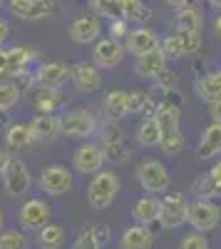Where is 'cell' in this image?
Wrapping results in <instances>:
<instances>
[{"instance_id": "40", "label": "cell", "mask_w": 221, "mask_h": 249, "mask_svg": "<svg viewBox=\"0 0 221 249\" xmlns=\"http://www.w3.org/2000/svg\"><path fill=\"white\" fill-rule=\"evenodd\" d=\"M129 20H125V18H114V20H110V35L112 37H117V40H125L127 37V33H129Z\"/></svg>"}, {"instance_id": "53", "label": "cell", "mask_w": 221, "mask_h": 249, "mask_svg": "<svg viewBox=\"0 0 221 249\" xmlns=\"http://www.w3.org/2000/svg\"><path fill=\"white\" fill-rule=\"evenodd\" d=\"M0 5H3V0H0Z\"/></svg>"}, {"instance_id": "42", "label": "cell", "mask_w": 221, "mask_h": 249, "mask_svg": "<svg viewBox=\"0 0 221 249\" xmlns=\"http://www.w3.org/2000/svg\"><path fill=\"white\" fill-rule=\"evenodd\" d=\"M209 115H211L214 122H221V100H216V102L209 105Z\"/></svg>"}, {"instance_id": "28", "label": "cell", "mask_w": 221, "mask_h": 249, "mask_svg": "<svg viewBox=\"0 0 221 249\" xmlns=\"http://www.w3.org/2000/svg\"><path fill=\"white\" fill-rule=\"evenodd\" d=\"M63 100L65 97L60 95V88H43V90H35L32 105L37 115H52V110H57Z\"/></svg>"}, {"instance_id": "37", "label": "cell", "mask_w": 221, "mask_h": 249, "mask_svg": "<svg viewBox=\"0 0 221 249\" xmlns=\"http://www.w3.org/2000/svg\"><path fill=\"white\" fill-rule=\"evenodd\" d=\"M0 249H28V237L20 230L0 232Z\"/></svg>"}, {"instance_id": "48", "label": "cell", "mask_w": 221, "mask_h": 249, "mask_svg": "<svg viewBox=\"0 0 221 249\" xmlns=\"http://www.w3.org/2000/svg\"><path fill=\"white\" fill-rule=\"evenodd\" d=\"M10 120H8V110H0V127H8Z\"/></svg>"}, {"instance_id": "38", "label": "cell", "mask_w": 221, "mask_h": 249, "mask_svg": "<svg viewBox=\"0 0 221 249\" xmlns=\"http://www.w3.org/2000/svg\"><path fill=\"white\" fill-rule=\"evenodd\" d=\"M179 249H209V239L204 237V232H194V234H187L182 239Z\"/></svg>"}, {"instance_id": "8", "label": "cell", "mask_w": 221, "mask_h": 249, "mask_svg": "<svg viewBox=\"0 0 221 249\" xmlns=\"http://www.w3.org/2000/svg\"><path fill=\"white\" fill-rule=\"evenodd\" d=\"M189 217V202L184 199V195L179 192H167L162 199V214H159V224L164 230H176L182 227Z\"/></svg>"}, {"instance_id": "11", "label": "cell", "mask_w": 221, "mask_h": 249, "mask_svg": "<svg viewBox=\"0 0 221 249\" xmlns=\"http://www.w3.org/2000/svg\"><path fill=\"white\" fill-rule=\"evenodd\" d=\"M32 184V177H30V170L23 160H13L5 172H3V187L10 197H23Z\"/></svg>"}, {"instance_id": "7", "label": "cell", "mask_w": 221, "mask_h": 249, "mask_svg": "<svg viewBox=\"0 0 221 249\" xmlns=\"http://www.w3.org/2000/svg\"><path fill=\"white\" fill-rule=\"evenodd\" d=\"M219 219H221V210L211 199L196 197L194 202H189V217H187V222L194 227L196 232H211L214 227L219 224Z\"/></svg>"}, {"instance_id": "4", "label": "cell", "mask_w": 221, "mask_h": 249, "mask_svg": "<svg viewBox=\"0 0 221 249\" xmlns=\"http://www.w3.org/2000/svg\"><path fill=\"white\" fill-rule=\"evenodd\" d=\"M202 48V33L199 30H176L162 37V50L167 57H187Z\"/></svg>"}, {"instance_id": "31", "label": "cell", "mask_w": 221, "mask_h": 249, "mask_svg": "<svg viewBox=\"0 0 221 249\" xmlns=\"http://www.w3.org/2000/svg\"><path fill=\"white\" fill-rule=\"evenodd\" d=\"M122 8H125L122 18L129 20V23H137V25L149 23L152 15H154V13L149 10V5H144L142 0H122Z\"/></svg>"}, {"instance_id": "9", "label": "cell", "mask_w": 221, "mask_h": 249, "mask_svg": "<svg viewBox=\"0 0 221 249\" xmlns=\"http://www.w3.org/2000/svg\"><path fill=\"white\" fill-rule=\"evenodd\" d=\"M127 55V48L122 40H117V37H99L95 48H92V62L97 68H114L119 65V62L125 60Z\"/></svg>"}, {"instance_id": "24", "label": "cell", "mask_w": 221, "mask_h": 249, "mask_svg": "<svg viewBox=\"0 0 221 249\" xmlns=\"http://www.w3.org/2000/svg\"><path fill=\"white\" fill-rule=\"evenodd\" d=\"M35 142V135H32V127L30 122H10L8 130H5V144L13 150H25Z\"/></svg>"}, {"instance_id": "26", "label": "cell", "mask_w": 221, "mask_h": 249, "mask_svg": "<svg viewBox=\"0 0 221 249\" xmlns=\"http://www.w3.org/2000/svg\"><path fill=\"white\" fill-rule=\"evenodd\" d=\"M174 23H176V30H199V33H202L204 13H202V8H199V3H194V0H191L189 5L176 10Z\"/></svg>"}, {"instance_id": "46", "label": "cell", "mask_w": 221, "mask_h": 249, "mask_svg": "<svg viewBox=\"0 0 221 249\" xmlns=\"http://www.w3.org/2000/svg\"><path fill=\"white\" fill-rule=\"evenodd\" d=\"M211 30H214V37L221 43V15H216V18H214V25H211Z\"/></svg>"}, {"instance_id": "23", "label": "cell", "mask_w": 221, "mask_h": 249, "mask_svg": "<svg viewBox=\"0 0 221 249\" xmlns=\"http://www.w3.org/2000/svg\"><path fill=\"white\" fill-rule=\"evenodd\" d=\"M37 57V53L32 48H25V45H15V48H8V77H17L23 75L30 62Z\"/></svg>"}, {"instance_id": "25", "label": "cell", "mask_w": 221, "mask_h": 249, "mask_svg": "<svg viewBox=\"0 0 221 249\" xmlns=\"http://www.w3.org/2000/svg\"><path fill=\"white\" fill-rule=\"evenodd\" d=\"M159 214H162V199L154 197H142L132 204V217L139 224H152L159 222Z\"/></svg>"}, {"instance_id": "21", "label": "cell", "mask_w": 221, "mask_h": 249, "mask_svg": "<svg viewBox=\"0 0 221 249\" xmlns=\"http://www.w3.org/2000/svg\"><path fill=\"white\" fill-rule=\"evenodd\" d=\"M216 155H221V122L211 120V124L204 127V132H202L196 157L199 160H214Z\"/></svg>"}, {"instance_id": "14", "label": "cell", "mask_w": 221, "mask_h": 249, "mask_svg": "<svg viewBox=\"0 0 221 249\" xmlns=\"http://www.w3.org/2000/svg\"><path fill=\"white\" fill-rule=\"evenodd\" d=\"M70 80L77 92H97L99 85H102V77H99V70L95 62H77V65H70Z\"/></svg>"}, {"instance_id": "12", "label": "cell", "mask_w": 221, "mask_h": 249, "mask_svg": "<svg viewBox=\"0 0 221 249\" xmlns=\"http://www.w3.org/2000/svg\"><path fill=\"white\" fill-rule=\"evenodd\" d=\"M50 214H52L50 204L45 199L32 197V199L23 202V207H20V212H17V219H20L23 230H40L43 224L50 222Z\"/></svg>"}, {"instance_id": "5", "label": "cell", "mask_w": 221, "mask_h": 249, "mask_svg": "<svg viewBox=\"0 0 221 249\" xmlns=\"http://www.w3.org/2000/svg\"><path fill=\"white\" fill-rule=\"evenodd\" d=\"M63 132L67 137H79V140H87L97 132V120L87 107H72L67 110L63 117Z\"/></svg>"}, {"instance_id": "44", "label": "cell", "mask_w": 221, "mask_h": 249, "mask_svg": "<svg viewBox=\"0 0 221 249\" xmlns=\"http://www.w3.org/2000/svg\"><path fill=\"white\" fill-rule=\"evenodd\" d=\"M10 162H13V157L8 155V150H0V175L5 172V167H8Z\"/></svg>"}, {"instance_id": "3", "label": "cell", "mask_w": 221, "mask_h": 249, "mask_svg": "<svg viewBox=\"0 0 221 249\" xmlns=\"http://www.w3.org/2000/svg\"><path fill=\"white\" fill-rule=\"evenodd\" d=\"M137 182L142 184V190L149 195H162L169 190L172 177L167 172V167L159 160H144L137 167Z\"/></svg>"}, {"instance_id": "2", "label": "cell", "mask_w": 221, "mask_h": 249, "mask_svg": "<svg viewBox=\"0 0 221 249\" xmlns=\"http://www.w3.org/2000/svg\"><path fill=\"white\" fill-rule=\"evenodd\" d=\"M119 192V177L110 170H99L87 184V202L92 210H107Z\"/></svg>"}, {"instance_id": "35", "label": "cell", "mask_w": 221, "mask_h": 249, "mask_svg": "<svg viewBox=\"0 0 221 249\" xmlns=\"http://www.w3.org/2000/svg\"><path fill=\"white\" fill-rule=\"evenodd\" d=\"M23 88L15 80H0V110H10L20 102Z\"/></svg>"}, {"instance_id": "45", "label": "cell", "mask_w": 221, "mask_h": 249, "mask_svg": "<svg viewBox=\"0 0 221 249\" xmlns=\"http://www.w3.org/2000/svg\"><path fill=\"white\" fill-rule=\"evenodd\" d=\"M8 35H10V25L5 23L3 18H0V45H3L5 40H8Z\"/></svg>"}, {"instance_id": "29", "label": "cell", "mask_w": 221, "mask_h": 249, "mask_svg": "<svg viewBox=\"0 0 221 249\" xmlns=\"http://www.w3.org/2000/svg\"><path fill=\"white\" fill-rule=\"evenodd\" d=\"M65 244V227L57 222H47L37 232V247L40 249H60Z\"/></svg>"}, {"instance_id": "16", "label": "cell", "mask_w": 221, "mask_h": 249, "mask_svg": "<svg viewBox=\"0 0 221 249\" xmlns=\"http://www.w3.org/2000/svg\"><path fill=\"white\" fill-rule=\"evenodd\" d=\"M102 150H105V160L114 162V164H125L129 157H132V150H129V144L125 140V135L114 130V127H107L105 135H102Z\"/></svg>"}, {"instance_id": "41", "label": "cell", "mask_w": 221, "mask_h": 249, "mask_svg": "<svg viewBox=\"0 0 221 249\" xmlns=\"http://www.w3.org/2000/svg\"><path fill=\"white\" fill-rule=\"evenodd\" d=\"M8 77V50L0 48V80Z\"/></svg>"}, {"instance_id": "33", "label": "cell", "mask_w": 221, "mask_h": 249, "mask_svg": "<svg viewBox=\"0 0 221 249\" xmlns=\"http://www.w3.org/2000/svg\"><path fill=\"white\" fill-rule=\"evenodd\" d=\"M137 142L142 147H157L159 144V122L157 117H144L137 127Z\"/></svg>"}, {"instance_id": "32", "label": "cell", "mask_w": 221, "mask_h": 249, "mask_svg": "<svg viewBox=\"0 0 221 249\" xmlns=\"http://www.w3.org/2000/svg\"><path fill=\"white\" fill-rule=\"evenodd\" d=\"M194 88H196V95L202 97L206 105H211V102L221 100V82L214 77V72H209V75H204V77H199Z\"/></svg>"}, {"instance_id": "22", "label": "cell", "mask_w": 221, "mask_h": 249, "mask_svg": "<svg viewBox=\"0 0 221 249\" xmlns=\"http://www.w3.org/2000/svg\"><path fill=\"white\" fill-rule=\"evenodd\" d=\"M152 232L147 230V224H132L127 227V230L122 232V237H119V247L122 249H152Z\"/></svg>"}, {"instance_id": "27", "label": "cell", "mask_w": 221, "mask_h": 249, "mask_svg": "<svg viewBox=\"0 0 221 249\" xmlns=\"http://www.w3.org/2000/svg\"><path fill=\"white\" fill-rule=\"evenodd\" d=\"M102 110H105V117L110 122H117L122 120L125 115H129V105H127V92L122 90H112L105 95V102H102Z\"/></svg>"}, {"instance_id": "49", "label": "cell", "mask_w": 221, "mask_h": 249, "mask_svg": "<svg viewBox=\"0 0 221 249\" xmlns=\"http://www.w3.org/2000/svg\"><path fill=\"white\" fill-rule=\"evenodd\" d=\"M206 3H209L214 10H221V0H206Z\"/></svg>"}, {"instance_id": "6", "label": "cell", "mask_w": 221, "mask_h": 249, "mask_svg": "<svg viewBox=\"0 0 221 249\" xmlns=\"http://www.w3.org/2000/svg\"><path fill=\"white\" fill-rule=\"evenodd\" d=\"M72 170H67L65 164H47V167L40 172L37 177V184H40V190H43L45 195H67L72 190Z\"/></svg>"}, {"instance_id": "13", "label": "cell", "mask_w": 221, "mask_h": 249, "mask_svg": "<svg viewBox=\"0 0 221 249\" xmlns=\"http://www.w3.org/2000/svg\"><path fill=\"white\" fill-rule=\"evenodd\" d=\"M10 13L20 20H28V23H35V20H45L55 13V3L52 0H10L8 3Z\"/></svg>"}, {"instance_id": "39", "label": "cell", "mask_w": 221, "mask_h": 249, "mask_svg": "<svg viewBox=\"0 0 221 249\" xmlns=\"http://www.w3.org/2000/svg\"><path fill=\"white\" fill-rule=\"evenodd\" d=\"M154 82H157V88H162V90H176V72L164 68L162 72L154 77Z\"/></svg>"}, {"instance_id": "18", "label": "cell", "mask_w": 221, "mask_h": 249, "mask_svg": "<svg viewBox=\"0 0 221 249\" xmlns=\"http://www.w3.org/2000/svg\"><path fill=\"white\" fill-rule=\"evenodd\" d=\"M35 77H37L40 88H63L70 80V65L67 62H57V60L43 62V65L35 70Z\"/></svg>"}, {"instance_id": "43", "label": "cell", "mask_w": 221, "mask_h": 249, "mask_svg": "<svg viewBox=\"0 0 221 249\" xmlns=\"http://www.w3.org/2000/svg\"><path fill=\"white\" fill-rule=\"evenodd\" d=\"M95 234H97V239H99V242H107V239H110V227H107V224L95 227Z\"/></svg>"}, {"instance_id": "52", "label": "cell", "mask_w": 221, "mask_h": 249, "mask_svg": "<svg viewBox=\"0 0 221 249\" xmlns=\"http://www.w3.org/2000/svg\"><path fill=\"white\" fill-rule=\"evenodd\" d=\"M214 77H216V80H219V82H221V68H219V70H216V72H214Z\"/></svg>"}, {"instance_id": "19", "label": "cell", "mask_w": 221, "mask_h": 249, "mask_svg": "<svg viewBox=\"0 0 221 249\" xmlns=\"http://www.w3.org/2000/svg\"><path fill=\"white\" fill-rule=\"evenodd\" d=\"M164 68H167V55H164L162 45H159L157 50H152V53L139 55L137 62H134V72L139 77H144V80H154Z\"/></svg>"}, {"instance_id": "30", "label": "cell", "mask_w": 221, "mask_h": 249, "mask_svg": "<svg viewBox=\"0 0 221 249\" xmlns=\"http://www.w3.org/2000/svg\"><path fill=\"white\" fill-rule=\"evenodd\" d=\"M194 195L196 197H204V199H214V197H221V175H216V172H206V175H202L196 182H194Z\"/></svg>"}, {"instance_id": "34", "label": "cell", "mask_w": 221, "mask_h": 249, "mask_svg": "<svg viewBox=\"0 0 221 249\" xmlns=\"http://www.w3.org/2000/svg\"><path fill=\"white\" fill-rule=\"evenodd\" d=\"M90 10H92V15L107 18V20L122 18V13H125L122 0H90Z\"/></svg>"}, {"instance_id": "10", "label": "cell", "mask_w": 221, "mask_h": 249, "mask_svg": "<svg viewBox=\"0 0 221 249\" xmlns=\"http://www.w3.org/2000/svg\"><path fill=\"white\" fill-rule=\"evenodd\" d=\"M102 164H105V150L97 142H85L72 155V167L79 175H95L102 170Z\"/></svg>"}, {"instance_id": "20", "label": "cell", "mask_w": 221, "mask_h": 249, "mask_svg": "<svg viewBox=\"0 0 221 249\" xmlns=\"http://www.w3.org/2000/svg\"><path fill=\"white\" fill-rule=\"evenodd\" d=\"M30 127H32L35 142H52L63 132V120L55 115H35L30 120Z\"/></svg>"}, {"instance_id": "15", "label": "cell", "mask_w": 221, "mask_h": 249, "mask_svg": "<svg viewBox=\"0 0 221 249\" xmlns=\"http://www.w3.org/2000/svg\"><path fill=\"white\" fill-rule=\"evenodd\" d=\"M122 43H125V48H127L129 55L139 57V55H144V53L157 50L159 45H162V40L157 37L154 30H149V28H144V25H139V28H134V30L127 33V37L122 40Z\"/></svg>"}, {"instance_id": "47", "label": "cell", "mask_w": 221, "mask_h": 249, "mask_svg": "<svg viewBox=\"0 0 221 249\" xmlns=\"http://www.w3.org/2000/svg\"><path fill=\"white\" fill-rule=\"evenodd\" d=\"M164 3L169 5V8H174V10H179V8H184V5H189L191 0H164Z\"/></svg>"}, {"instance_id": "50", "label": "cell", "mask_w": 221, "mask_h": 249, "mask_svg": "<svg viewBox=\"0 0 221 249\" xmlns=\"http://www.w3.org/2000/svg\"><path fill=\"white\" fill-rule=\"evenodd\" d=\"M211 172H216V175H221V160L214 164V167H211Z\"/></svg>"}, {"instance_id": "17", "label": "cell", "mask_w": 221, "mask_h": 249, "mask_svg": "<svg viewBox=\"0 0 221 249\" xmlns=\"http://www.w3.org/2000/svg\"><path fill=\"white\" fill-rule=\"evenodd\" d=\"M67 30H70L72 43H77V45H92V43H97V40H99V33H102V28H99V18H97V15L75 18Z\"/></svg>"}, {"instance_id": "36", "label": "cell", "mask_w": 221, "mask_h": 249, "mask_svg": "<svg viewBox=\"0 0 221 249\" xmlns=\"http://www.w3.org/2000/svg\"><path fill=\"white\" fill-rule=\"evenodd\" d=\"M72 249H102V242L97 239L95 227H92V224H85V227H82V232L77 234V239H75Z\"/></svg>"}, {"instance_id": "1", "label": "cell", "mask_w": 221, "mask_h": 249, "mask_svg": "<svg viewBox=\"0 0 221 249\" xmlns=\"http://www.w3.org/2000/svg\"><path fill=\"white\" fill-rule=\"evenodd\" d=\"M157 122H159V147L167 155H179L184 150V132L179 127V102L162 100Z\"/></svg>"}, {"instance_id": "51", "label": "cell", "mask_w": 221, "mask_h": 249, "mask_svg": "<svg viewBox=\"0 0 221 249\" xmlns=\"http://www.w3.org/2000/svg\"><path fill=\"white\" fill-rule=\"evenodd\" d=\"M3 224H5V217H3V212H0V232H3Z\"/></svg>"}]
</instances>
